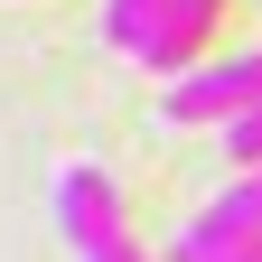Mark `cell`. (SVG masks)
<instances>
[{"label": "cell", "instance_id": "cell-5", "mask_svg": "<svg viewBox=\"0 0 262 262\" xmlns=\"http://www.w3.org/2000/svg\"><path fill=\"white\" fill-rule=\"evenodd\" d=\"M150 10H159V0H103V38L131 56V47H141V28H150Z\"/></svg>", "mask_w": 262, "mask_h": 262}, {"label": "cell", "instance_id": "cell-6", "mask_svg": "<svg viewBox=\"0 0 262 262\" xmlns=\"http://www.w3.org/2000/svg\"><path fill=\"white\" fill-rule=\"evenodd\" d=\"M225 159H234V169H262V103L225 122Z\"/></svg>", "mask_w": 262, "mask_h": 262}, {"label": "cell", "instance_id": "cell-9", "mask_svg": "<svg viewBox=\"0 0 262 262\" xmlns=\"http://www.w3.org/2000/svg\"><path fill=\"white\" fill-rule=\"evenodd\" d=\"M253 10H262V0H253Z\"/></svg>", "mask_w": 262, "mask_h": 262}, {"label": "cell", "instance_id": "cell-1", "mask_svg": "<svg viewBox=\"0 0 262 262\" xmlns=\"http://www.w3.org/2000/svg\"><path fill=\"white\" fill-rule=\"evenodd\" d=\"M262 234V169H234V187H215L178 234H169V262H225Z\"/></svg>", "mask_w": 262, "mask_h": 262}, {"label": "cell", "instance_id": "cell-7", "mask_svg": "<svg viewBox=\"0 0 262 262\" xmlns=\"http://www.w3.org/2000/svg\"><path fill=\"white\" fill-rule=\"evenodd\" d=\"M84 262H169V253H141V244L122 234V244H103V253H84Z\"/></svg>", "mask_w": 262, "mask_h": 262}, {"label": "cell", "instance_id": "cell-8", "mask_svg": "<svg viewBox=\"0 0 262 262\" xmlns=\"http://www.w3.org/2000/svg\"><path fill=\"white\" fill-rule=\"evenodd\" d=\"M225 262H262V234H253V244H244V253H225Z\"/></svg>", "mask_w": 262, "mask_h": 262}, {"label": "cell", "instance_id": "cell-3", "mask_svg": "<svg viewBox=\"0 0 262 262\" xmlns=\"http://www.w3.org/2000/svg\"><path fill=\"white\" fill-rule=\"evenodd\" d=\"M47 215H56V234L75 244V253H103V244H122V187L103 178V169H56V187H47Z\"/></svg>", "mask_w": 262, "mask_h": 262}, {"label": "cell", "instance_id": "cell-2", "mask_svg": "<svg viewBox=\"0 0 262 262\" xmlns=\"http://www.w3.org/2000/svg\"><path fill=\"white\" fill-rule=\"evenodd\" d=\"M262 103V47H244V56H225V66H206V75H178L169 94H159V113L169 122H234V113H253Z\"/></svg>", "mask_w": 262, "mask_h": 262}, {"label": "cell", "instance_id": "cell-4", "mask_svg": "<svg viewBox=\"0 0 262 262\" xmlns=\"http://www.w3.org/2000/svg\"><path fill=\"white\" fill-rule=\"evenodd\" d=\"M215 19H225V0H159V10H150V28H141V47H131V56H141L150 66V75H187V66H196V47H206L215 38Z\"/></svg>", "mask_w": 262, "mask_h": 262}]
</instances>
